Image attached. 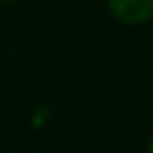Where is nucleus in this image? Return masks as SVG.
Returning <instances> with one entry per match:
<instances>
[{
	"label": "nucleus",
	"mask_w": 153,
	"mask_h": 153,
	"mask_svg": "<svg viewBox=\"0 0 153 153\" xmlns=\"http://www.w3.org/2000/svg\"><path fill=\"white\" fill-rule=\"evenodd\" d=\"M2 2H12V0H2Z\"/></svg>",
	"instance_id": "obj_3"
},
{
	"label": "nucleus",
	"mask_w": 153,
	"mask_h": 153,
	"mask_svg": "<svg viewBox=\"0 0 153 153\" xmlns=\"http://www.w3.org/2000/svg\"><path fill=\"white\" fill-rule=\"evenodd\" d=\"M112 16L128 25H140L153 18V0H108Z\"/></svg>",
	"instance_id": "obj_1"
},
{
	"label": "nucleus",
	"mask_w": 153,
	"mask_h": 153,
	"mask_svg": "<svg viewBox=\"0 0 153 153\" xmlns=\"http://www.w3.org/2000/svg\"><path fill=\"white\" fill-rule=\"evenodd\" d=\"M147 153H153V138H151V142H149V146H147Z\"/></svg>",
	"instance_id": "obj_2"
}]
</instances>
